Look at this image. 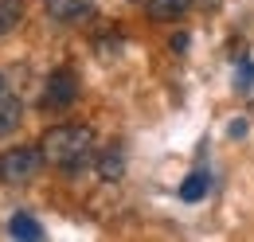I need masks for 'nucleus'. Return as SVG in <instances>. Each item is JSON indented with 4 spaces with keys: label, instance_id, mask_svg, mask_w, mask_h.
I'll use <instances>...</instances> for the list:
<instances>
[{
    "label": "nucleus",
    "instance_id": "obj_1",
    "mask_svg": "<svg viewBox=\"0 0 254 242\" xmlns=\"http://www.w3.org/2000/svg\"><path fill=\"white\" fill-rule=\"evenodd\" d=\"M39 145H43L47 164H55L63 172H82V164L90 160V149H94V133L86 125H55V129H47V137Z\"/></svg>",
    "mask_w": 254,
    "mask_h": 242
},
{
    "label": "nucleus",
    "instance_id": "obj_2",
    "mask_svg": "<svg viewBox=\"0 0 254 242\" xmlns=\"http://www.w3.org/2000/svg\"><path fill=\"white\" fill-rule=\"evenodd\" d=\"M43 145H16L0 156V180L4 183H28L43 164Z\"/></svg>",
    "mask_w": 254,
    "mask_h": 242
},
{
    "label": "nucleus",
    "instance_id": "obj_3",
    "mask_svg": "<svg viewBox=\"0 0 254 242\" xmlns=\"http://www.w3.org/2000/svg\"><path fill=\"white\" fill-rule=\"evenodd\" d=\"M78 98V78L70 70H51L43 82V110H66Z\"/></svg>",
    "mask_w": 254,
    "mask_h": 242
},
{
    "label": "nucleus",
    "instance_id": "obj_4",
    "mask_svg": "<svg viewBox=\"0 0 254 242\" xmlns=\"http://www.w3.org/2000/svg\"><path fill=\"white\" fill-rule=\"evenodd\" d=\"M47 12H51L55 20H63V24H78V20H86L94 8H90V0H47Z\"/></svg>",
    "mask_w": 254,
    "mask_h": 242
},
{
    "label": "nucleus",
    "instance_id": "obj_5",
    "mask_svg": "<svg viewBox=\"0 0 254 242\" xmlns=\"http://www.w3.org/2000/svg\"><path fill=\"white\" fill-rule=\"evenodd\" d=\"M8 235H12V239H24V242H35V239H43V227H39L28 211H16L8 219Z\"/></svg>",
    "mask_w": 254,
    "mask_h": 242
},
{
    "label": "nucleus",
    "instance_id": "obj_6",
    "mask_svg": "<svg viewBox=\"0 0 254 242\" xmlns=\"http://www.w3.org/2000/svg\"><path fill=\"white\" fill-rule=\"evenodd\" d=\"M20 118H24V106H20V98H12V94H0V137L16 133Z\"/></svg>",
    "mask_w": 254,
    "mask_h": 242
},
{
    "label": "nucleus",
    "instance_id": "obj_7",
    "mask_svg": "<svg viewBox=\"0 0 254 242\" xmlns=\"http://www.w3.org/2000/svg\"><path fill=\"white\" fill-rule=\"evenodd\" d=\"M191 0H149L145 8H149V16L160 20V24H168V20H176V16H184L188 12Z\"/></svg>",
    "mask_w": 254,
    "mask_h": 242
},
{
    "label": "nucleus",
    "instance_id": "obj_8",
    "mask_svg": "<svg viewBox=\"0 0 254 242\" xmlns=\"http://www.w3.org/2000/svg\"><path fill=\"white\" fill-rule=\"evenodd\" d=\"M98 172H102V180H122V172H126V156H122L118 145L98 156Z\"/></svg>",
    "mask_w": 254,
    "mask_h": 242
},
{
    "label": "nucleus",
    "instance_id": "obj_9",
    "mask_svg": "<svg viewBox=\"0 0 254 242\" xmlns=\"http://www.w3.org/2000/svg\"><path fill=\"white\" fill-rule=\"evenodd\" d=\"M207 187H211L207 172H191V176H184V183H180V199H184V203H199V199L207 195Z\"/></svg>",
    "mask_w": 254,
    "mask_h": 242
},
{
    "label": "nucleus",
    "instance_id": "obj_10",
    "mask_svg": "<svg viewBox=\"0 0 254 242\" xmlns=\"http://www.w3.org/2000/svg\"><path fill=\"white\" fill-rule=\"evenodd\" d=\"M20 20H24V0H0V35H8Z\"/></svg>",
    "mask_w": 254,
    "mask_h": 242
},
{
    "label": "nucleus",
    "instance_id": "obj_11",
    "mask_svg": "<svg viewBox=\"0 0 254 242\" xmlns=\"http://www.w3.org/2000/svg\"><path fill=\"white\" fill-rule=\"evenodd\" d=\"M227 133H231V137H243V133H247V121H231V129H227Z\"/></svg>",
    "mask_w": 254,
    "mask_h": 242
},
{
    "label": "nucleus",
    "instance_id": "obj_12",
    "mask_svg": "<svg viewBox=\"0 0 254 242\" xmlns=\"http://www.w3.org/2000/svg\"><path fill=\"white\" fill-rule=\"evenodd\" d=\"M0 94H4V74H0Z\"/></svg>",
    "mask_w": 254,
    "mask_h": 242
},
{
    "label": "nucleus",
    "instance_id": "obj_13",
    "mask_svg": "<svg viewBox=\"0 0 254 242\" xmlns=\"http://www.w3.org/2000/svg\"><path fill=\"white\" fill-rule=\"evenodd\" d=\"M133 4H149V0H133Z\"/></svg>",
    "mask_w": 254,
    "mask_h": 242
}]
</instances>
